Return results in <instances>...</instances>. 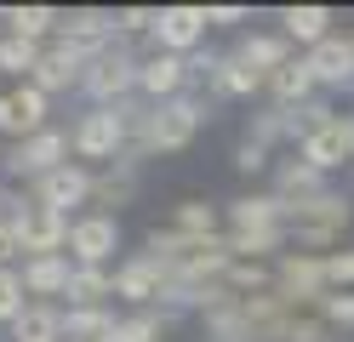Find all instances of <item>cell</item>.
I'll list each match as a JSON object with an SVG mask.
<instances>
[{"mask_svg": "<svg viewBox=\"0 0 354 342\" xmlns=\"http://www.w3.org/2000/svg\"><path fill=\"white\" fill-rule=\"evenodd\" d=\"M348 228V200L343 194H315V200H297L292 217H286V234H292V251H315V257H331V245L343 240Z\"/></svg>", "mask_w": 354, "mask_h": 342, "instance_id": "6da1fadb", "label": "cell"}, {"mask_svg": "<svg viewBox=\"0 0 354 342\" xmlns=\"http://www.w3.org/2000/svg\"><path fill=\"white\" fill-rule=\"evenodd\" d=\"M206 120H212V108H206L201 91H183V97H171V103H154L149 131H143V154H183L194 137H201Z\"/></svg>", "mask_w": 354, "mask_h": 342, "instance_id": "7a4b0ae2", "label": "cell"}, {"mask_svg": "<svg viewBox=\"0 0 354 342\" xmlns=\"http://www.w3.org/2000/svg\"><path fill=\"white\" fill-rule=\"evenodd\" d=\"M138 75H143V57L131 52L126 40H115L109 52H97L80 75V91L92 97V108H109V103H126L138 91Z\"/></svg>", "mask_w": 354, "mask_h": 342, "instance_id": "3957f363", "label": "cell"}, {"mask_svg": "<svg viewBox=\"0 0 354 342\" xmlns=\"http://www.w3.org/2000/svg\"><path fill=\"white\" fill-rule=\"evenodd\" d=\"M0 205H6V217L17 222L24 257H57V251L69 245V234H75V222H69V217H57V211H46L35 194H6Z\"/></svg>", "mask_w": 354, "mask_h": 342, "instance_id": "277c9868", "label": "cell"}, {"mask_svg": "<svg viewBox=\"0 0 354 342\" xmlns=\"http://www.w3.org/2000/svg\"><path fill=\"white\" fill-rule=\"evenodd\" d=\"M75 160H103V166H115V160H126L131 149V126H126V108L109 103V108H86L75 120Z\"/></svg>", "mask_w": 354, "mask_h": 342, "instance_id": "5b68a950", "label": "cell"}, {"mask_svg": "<svg viewBox=\"0 0 354 342\" xmlns=\"http://www.w3.org/2000/svg\"><path fill=\"white\" fill-rule=\"evenodd\" d=\"M69 154H75V137H69V131H57V126H46V131L24 137V143H12L0 166H6V177H29V182H40L46 171L69 166Z\"/></svg>", "mask_w": 354, "mask_h": 342, "instance_id": "8992f818", "label": "cell"}, {"mask_svg": "<svg viewBox=\"0 0 354 342\" xmlns=\"http://www.w3.org/2000/svg\"><path fill=\"white\" fill-rule=\"evenodd\" d=\"M115 296H126V303L131 308H154V303H171V274L160 268V263H154V257H143V251H138V257H126L120 268H115Z\"/></svg>", "mask_w": 354, "mask_h": 342, "instance_id": "52a82bcc", "label": "cell"}, {"mask_svg": "<svg viewBox=\"0 0 354 342\" xmlns=\"http://www.w3.org/2000/svg\"><path fill=\"white\" fill-rule=\"evenodd\" d=\"M120 35H115V12L103 6H75L63 12V29H57V46H69V52H80L86 63H92L97 52H109Z\"/></svg>", "mask_w": 354, "mask_h": 342, "instance_id": "ba28073f", "label": "cell"}, {"mask_svg": "<svg viewBox=\"0 0 354 342\" xmlns=\"http://www.w3.org/2000/svg\"><path fill=\"white\" fill-rule=\"evenodd\" d=\"M274 291L286 303H326V257H315V251H286L274 263Z\"/></svg>", "mask_w": 354, "mask_h": 342, "instance_id": "9c48e42d", "label": "cell"}, {"mask_svg": "<svg viewBox=\"0 0 354 342\" xmlns=\"http://www.w3.org/2000/svg\"><path fill=\"white\" fill-rule=\"evenodd\" d=\"M92 189H97V171H86L80 160H69V166H57V171H46V177H40V182H35L29 194H35L40 205H46V211H57V217H69L75 205H86V200H92Z\"/></svg>", "mask_w": 354, "mask_h": 342, "instance_id": "30bf717a", "label": "cell"}, {"mask_svg": "<svg viewBox=\"0 0 354 342\" xmlns=\"http://www.w3.org/2000/svg\"><path fill=\"white\" fill-rule=\"evenodd\" d=\"M69 251H75L80 268H109V257L120 251V222H115V211H86V217H75Z\"/></svg>", "mask_w": 354, "mask_h": 342, "instance_id": "8fae6325", "label": "cell"}, {"mask_svg": "<svg viewBox=\"0 0 354 342\" xmlns=\"http://www.w3.org/2000/svg\"><path fill=\"white\" fill-rule=\"evenodd\" d=\"M212 12L206 6H160V29H154V52L171 57H194V46L206 40Z\"/></svg>", "mask_w": 354, "mask_h": 342, "instance_id": "7c38bea8", "label": "cell"}, {"mask_svg": "<svg viewBox=\"0 0 354 342\" xmlns=\"http://www.w3.org/2000/svg\"><path fill=\"white\" fill-rule=\"evenodd\" d=\"M46 131V91L40 86H12L0 91V137H12V143H24V137Z\"/></svg>", "mask_w": 354, "mask_h": 342, "instance_id": "4fadbf2b", "label": "cell"}, {"mask_svg": "<svg viewBox=\"0 0 354 342\" xmlns=\"http://www.w3.org/2000/svg\"><path fill=\"white\" fill-rule=\"evenodd\" d=\"M138 91L149 103H171L194 91V75H189V57H171V52H149L143 57V75H138Z\"/></svg>", "mask_w": 354, "mask_h": 342, "instance_id": "5bb4252c", "label": "cell"}, {"mask_svg": "<svg viewBox=\"0 0 354 342\" xmlns=\"http://www.w3.org/2000/svg\"><path fill=\"white\" fill-rule=\"evenodd\" d=\"M303 57H308V68H315L320 91H343V86H354V35H348V40L331 35V40H320L315 52H303Z\"/></svg>", "mask_w": 354, "mask_h": 342, "instance_id": "9a60e30c", "label": "cell"}, {"mask_svg": "<svg viewBox=\"0 0 354 342\" xmlns=\"http://www.w3.org/2000/svg\"><path fill=\"white\" fill-rule=\"evenodd\" d=\"M308 166H320V171H337V166H348L354 160V114H343V120H331L326 131H315L308 143L297 149Z\"/></svg>", "mask_w": 354, "mask_h": 342, "instance_id": "2e32d148", "label": "cell"}, {"mask_svg": "<svg viewBox=\"0 0 354 342\" xmlns=\"http://www.w3.org/2000/svg\"><path fill=\"white\" fill-rule=\"evenodd\" d=\"M24 291L40 296V303H52V296H69L75 285V263H69V251H57V257H24Z\"/></svg>", "mask_w": 354, "mask_h": 342, "instance_id": "e0dca14e", "label": "cell"}, {"mask_svg": "<svg viewBox=\"0 0 354 342\" xmlns=\"http://www.w3.org/2000/svg\"><path fill=\"white\" fill-rule=\"evenodd\" d=\"M80 75H86V57L80 52H69V46H46L40 52V63H35V75H29V86H40L52 97V91H69V86H80Z\"/></svg>", "mask_w": 354, "mask_h": 342, "instance_id": "ac0fdd59", "label": "cell"}, {"mask_svg": "<svg viewBox=\"0 0 354 342\" xmlns=\"http://www.w3.org/2000/svg\"><path fill=\"white\" fill-rule=\"evenodd\" d=\"M286 217H292V200H280V194L229 200V234H240V228H286Z\"/></svg>", "mask_w": 354, "mask_h": 342, "instance_id": "d6986e66", "label": "cell"}, {"mask_svg": "<svg viewBox=\"0 0 354 342\" xmlns=\"http://www.w3.org/2000/svg\"><path fill=\"white\" fill-rule=\"evenodd\" d=\"M315 91H320V80L308 68V57H292L286 68L269 75V103L274 108H303V103H315Z\"/></svg>", "mask_w": 354, "mask_h": 342, "instance_id": "ffe728a7", "label": "cell"}, {"mask_svg": "<svg viewBox=\"0 0 354 342\" xmlns=\"http://www.w3.org/2000/svg\"><path fill=\"white\" fill-rule=\"evenodd\" d=\"M0 23H6V35H17V40L46 46L63 29V12L57 6H0Z\"/></svg>", "mask_w": 354, "mask_h": 342, "instance_id": "44dd1931", "label": "cell"}, {"mask_svg": "<svg viewBox=\"0 0 354 342\" xmlns=\"http://www.w3.org/2000/svg\"><path fill=\"white\" fill-rule=\"evenodd\" d=\"M274 194L280 200H315V194H326V171L320 166H308L303 154H286L280 166H274Z\"/></svg>", "mask_w": 354, "mask_h": 342, "instance_id": "7402d4cb", "label": "cell"}, {"mask_svg": "<svg viewBox=\"0 0 354 342\" xmlns=\"http://www.w3.org/2000/svg\"><path fill=\"white\" fill-rule=\"evenodd\" d=\"M234 57L246 63V68H257V75H274V68H286L297 52H292V40H286V35H240L234 40Z\"/></svg>", "mask_w": 354, "mask_h": 342, "instance_id": "603a6c76", "label": "cell"}, {"mask_svg": "<svg viewBox=\"0 0 354 342\" xmlns=\"http://www.w3.org/2000/svg\"><path fill=\"white\" fill-rule=\"evenodd\" d=\"M280 35L292 46H308V52H315L320 40H331V6H286L280 12Z\"/></svg>", "mask_w": 354, "mask_h": 342, "instance_id": "cb8c5ba5", "label": "cell"}, {"mask_svg": "<svg viewBox=\"0 0 354 342\" xmlns=\"http://www.w3.org/2000/svg\"><path fill=\"white\" fill-rule=\"evenodd\" d=\"M6 336L12 342H63V308L57 303H29L6 325Z\"/></svg>", "mask_w": 354, "mask_h": 342, "instance_id": "d4e9b609", "label": "cell"}, {"mask_svg": "<svg viewBox=\"0 0 354 342\" xmlns=\"http://www.w3.org/2000/svg\"><path fill=\"white\" fill-rule=\"evenodd\" d=\"M120 319L109 308H63V342H115Z\"/></svg>", "mask_w": 354, "mask_h": 342, "instance_id": "484cf974", "label": "cell"}, {"mask_svg": "<svg viewBox=\"0 0 354 342\" xmlns=\"http://www.w3.org/2000/svg\"><path fill=\"white\" fill-rule=\"evenodd\" d=\"M206 86L217 97H252V91H269V75H257V68H246L234 52H223V63H217V75Z\"/></svg>", "mask_w": 354, "mask_h": 342, "instance_id": "4316f807", "label": "cell"}, {"mask_svg": "<svg viewBox=\"0 0 354 342\" xmlns=\"http://www.w3.org/2000/svg\"><path fill=\"white\" fill-rule=\"evenodd\" d=\"M217 222H223V211H217L212 200H177L166 228H177V234H189V240H217Z\"/></svg>", "mask_w": 354, "mask_h": 342, "instance_id": "83f0119b", "label": "cell"}, {"mask_svg": "<svg viewBox=\"0 0 354 342\" xmlns=\"http://www.w3.org/2000/svg\"><path fill=\"white\" fill-rule=\"evenodd\" d=\"M92 200L97 205H131V200H138V160H115V166H103Z\"/></svg>", "mask_w": 354, "mask_h": 342, "instance_id": "f1b7e54d", "label": "cell"}, {"mask_svg": "<svg viewBox=\"0 0 354 342\" xmlns=\"http://www.w3.org/2000/svg\"><path fill=\"white\" fill-rule=\"evenodd\" d=\"M109 296H115V274H109V268H80V263H75L69 308H109Z\"/></svg>", "mask_w": 354, "mask_h": 342, "instance_id": "f546056e", "label": "cell"}, {"mask_svg": "<svg viewBox=\"0 0 354 342\" xmlns=\"http://www.w3.org/2000/svg\"><path fill=\"white\" fill-rule=\"evenodd\" d=\"M171 319H177V308H143V314H126L120 319V331H115V342H160L166 331H171Z\"/></svg>", "mask_w": 354, "mask_h": 342, "instance_id": "4dcf8cb0", "label": "cell"}, {"mask_svg": "<svg viewBox=\"0 0 354 342\" xmlns=\"http://www.w3.org/2000/svg\"><path fill=\"white\" fill-rule=\"evenodd\" d=\"M154 29H160V6H120L115 12V35L131 46V40H149L154 46Z\"/></svg>", "mask_w": 354, "mask_h": 342, "instance_id": "1f68e13d", "label": "cell"}, {"mask_svg": "<svg viewBox=\"0 0 354 342\" xmlns=\"http://www.w3.org/2000/svg\"><path fill=\"white\" fill-rule=\"evenodd\" d=\"M40 52H46V46H35V40H17V35H0V68H6V75H35V63H40Z\"/></svg>", "mask_w": 354, "mask_h": 342, "instance_id": "d6a6232c", "label": "cell"}, {"mask_svg": "<svg viewBox=\"0 0 354 342\" xmlns=\"http://www.w3.org/2000/svg\"><path fill=\"white\" fill-rule=\"evenodd\" d=\"M24 296H29V291H24V274H17V268H0V325H12V319L29 308Z\"/></svg>", "mask_w": 354, "mask_h": 342, "instance_id": "836d02e7", "label": "cell"}, {"mask_svg": "<svg viewBox=\"0 0 354 342\" xmlns=\"http://www.w3.org/2000/svg\"><path fill=\"white\" fill-rule=\"evenodd\" d=\"M234 171H240V177L269 171V143H257V137H240V149H234Z\"/></svg>", "mask_w": 354, "mask_h": 342, "instance_id": "e575fe53", "label": "cell"}, {"mask_svg": "<svg viewBox=\"0 0 354 342\" xmlns=\"http://www.w3.org/2000/svg\"><path fill=\"white\" fill-rule=\"evenodd\" d=\"M326 285L354 291V245H348V251H331V257H326Z\"/></svg>", "mask_w": 354, "mask_h": 342, "instance_id": "d590c367", "label": "cell"}, {"mask_svg": "<svg viewBox=\"0 0 354 342\" xmlns=\"http://www.w3.org/2000/svg\"><path fill=\"white\" fill-rule=\"evenodd\" d=\"M17 257H24V240H17V222L0 211V268H12Z\"/></svg>", "mask_w": 354, "mask_h": 342, "instance_id": "8d00e7d4", "label": "cell"}, {"mask_svg": "<svg viewBox=\"0 0 354 342\" xmlns=\"http://www.w3.org/2000/svg\"><path fill=\"white\" fill-rule=\"evenodd\" d=\"M326 319H331V325H354V291L326 296Z\"/></svg>", "mask_w": 354, "mask_h": 342, "instance_id": "74e56055", "label": "cell"}, {"mask_svg": "<svg viewBox=\"0 0 354 342\" xmlns=\"http://www.w3.org/2000/svg\"><path fill=\"white\" fill-rule=\"evenodd\" d=\"M212 12V29H240L246 23V6H206Z\"/></svg>", "mask_w": 354, "mask_h": 342, "instance_id": "f35d334b", "label": "cell"}, {"mask_svg": "<svg viewBox=\"0 0 354 342\" xmlns=\"http://www.w3.org/2000/svg\"><path fill=\"white\" fill-rule=\"evenodd\" d=\"M0 177H6V166H0Z\"/></svg>", "mask_w": 354, "mask_h": 342, "instance_id": "ab89813d", "label": "cell"}, {"mask_svg": "<svg viewBox=\"0 0 354 342\" xmlns=\"http://www.w3.org/2000/svg\"><path fill=\"white\" fill-rule=\"evenodd\" d=\"M0 342H12V336H0Z\"/></svg>", "mask_w": 354, "mask_h": 342, "instance_id": "60d3db41", "label": "cell"}]
</instances>
